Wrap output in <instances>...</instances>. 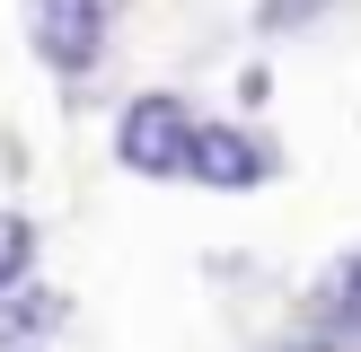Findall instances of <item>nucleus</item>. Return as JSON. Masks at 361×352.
<instances>
[{
    "instance_id": "nucleus-1",
    "label": "nucleus",
    "mask_w": 361,
    "mask_h": 352,
    "mask_svg": "<svg viewBox=\"0 0 361 352\" xmlns=\"http://www.w3.org/2000/svg\"><path fill=\"white\" fill-rule=\"evenodd\" d=\"M194 123H203V115H194L185 97H159V88H150V97L123 106V123H115V158H123L133 176H185Z\"/></svg>"
},
{
    "instance_id": "nucleus-2",
    "label": "nucleus",
    "mask_w": 361,
    "mask_h": 352,
    "mask_svg": "<svg viewBox=\"0 0 361 352\" xmlns=\"http://www.w3.org/2000/svg\"><path fill=\"white\" fill-rule=\"evenodd\" d=\"M27 44L44 53V70L80 80V70H97V53H106V9L97 0H27Z\"/></svg>"
},
{
    "instance_id": "nucleus-3",
    "label": "nucleus",
    "mask_w": 361,
    "mask_h": 352,
    "mask_svg": "<svg viewBox=\"0 0 361 352\" xmlns=\"http://www.w3.org/2000/svg\"><path fill=\"white\" fill-rule=\"evenodd\" d=\"M185 176L212 194H247L274 176V150H264L256 132H238V123H194V150H185Z\"/></svg>"
},
{
    "instance_id": "nucleus-4",
    "label": "nucleus",
    "mask_w": 361,
    "mask_h": 352,
    "mask_svg": "<svg viewBox=\"0 0 361 352\" xmlns=\"http://www.w3.org/2000/svg\"><path fill=\"white\" fill-rule=\"evenodd\" d=\"M62 326V291H0V352H44Z\"/></svg>"
},
{
    "instance_id": "nucleus-5",
    "label": "nucleus",
    "mask_w": 361,
    "mask_h": 352,
    "mask_svg": "<svg viewBox=\"0 0 361 352\" xmlns=\"http://www.w3.org/2000/svg\"><path fill=\"white\" fill-rule=\"evenodd\" d=\"M27 273H35V220L27 211H0V291H18Z\"/></svg>"
},
{
    "instance_id": "nucleus-6",
    "label": "nucleus",
    "mask_w": 361,
    "mask_h": 352,
    "mask_svg": "<svg viewBox=\"0 0 361 352\" xmlns=\"http://www.w3.org/2000/svg\"><path fill=\"white\" fill-rule=\"evenodd\" d=\"M326 317H335V326H353V334H361V256L344 264V273H335V299H326Z\"/></svg>"
},
{
    "instance_id": "nucleus-7",
    "label": "nucleus",
    "mask_w": 361,
    "mask_h": 352,
    "mask_svg": "<svg viewBox=\"0 0 361 352\" xmlns=\"http://www.w3.org/2000/svg\"><path fill=\"white\" fill-rule=\"evenodd\" d=\"M309 9H326V0H264V27H291V18H309Z\"/></svg>"
}]
</instances>
